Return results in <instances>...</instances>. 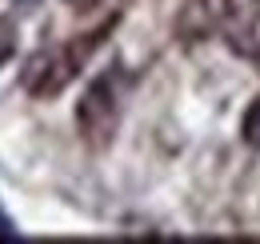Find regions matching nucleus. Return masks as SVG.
Segmentation results:
<instances>
[{
	"mask_svg": "<svg viewBox=\"0 0 260 244\" xmlns=\"http://www.w3.org/2000/svg\"><path fill=\"white\" fill-rule=\"evenodd\" d=\"M68 4H72V8H84V12H88V8H96V4H104V0H68Z\"/></svg>",
	"mask_w": 260,
	"mask_h": 244,
	"instance_id": "423d86ee",
	"label": "nucleus"
},
{
	"mask_svg": "<svg viewBox=\"0 0 260 244\" xmlns=\"http://www.w3.org/2000/svg\"><path fill=\"white\" fill-rule=\"evenodd\" d=\"M100 32H88L84 40H64V44H52V48H44V52H36L28 68H24V76H20V84L28 96L36 100H48V96H60V92L76 80V72H80V64L88 60V52L100 44Z\"/></svg>",
	"mask_w": 260,
	"mask_h": 244,
	"instance_id": "f257e3e1",
	"label": "nucleus"
},
{
	"mask_svg": "<svg viewBox=\"0 0 260 244\" xmlns=\"http://www.w3.org/2000/svg\"><path fill=\"white\" fill-rule=\"evenodd\" d=\"M16 56V24L0 16V64H8Z\"/></svg>",
	"mask_w": 260,
	"mask_h": 244,
	"instance_id": "39448f33",
	"label": "nucleus"
},
{
	"mask_svg": "<svg viewBox=\"0 0 260 244\" xmlns=\"http://www.w3.org/2000/svg\"><path fill=\"white\" fill-rule=\"evenodd\" d=\"M256 4H260V0H256Z\"/></svg>",
	"mask_w": 260,
	"mask_h": 244,
	"instance_id": "0eeeda50",
	"label": "nucleus"
},
{
	"mask_svg": "<svg viewBox=\"0 0 260 244\" xmlns=\"http://www.w3.org/2000/svg\"><path fill=\"white\" fill-rule=\"evenodd\" d=\"M240 140H244L252 152H260V96L248 100V108H244V116H240Z\"/></svg>",
	"mask_w": 260,
	"mask_h": 244,
	"instance_id": "20e7f679",
	"label": "nucleus"
},
{
	"mask_svg": "<svg viewBox=\"0 0 260 244\" xmlns=\"http://www.w3.org/2000/svg\"><path fill=\"white\" fill-rule=\"evenodd\" d=\"M228 16H232V0H180L172 28H176L180 40L196 44V40L216 36L228 24Z\"/></svg>",
	"mask_w": 260,
	"mask_h": 244,
	"instance_id": "7ed1b4c3",
	"label": "nucleus"
},
{
	"mask_svg": "<svg viewBox=\"0 0 260 244\" xmlns=\"http://www.w3.org/2000/svg\"><path fill=\"white\" fill-rule=\"evenodd\" d=\"M120 100H124V80L120 72H100L96 80H88V88L76 100V128L88 144H108L116 120H120Z\"/></svg>",
	"mask_w": 260,
	"mask_h": 244,
	"instance_id": "f03ea898",
	"label": "nucleus"
}]
</instances>
